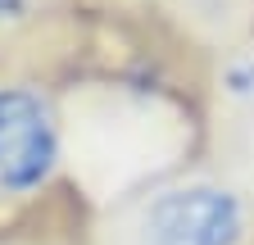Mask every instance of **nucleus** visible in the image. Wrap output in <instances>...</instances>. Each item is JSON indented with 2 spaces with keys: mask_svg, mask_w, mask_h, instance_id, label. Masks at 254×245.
<instances>
[{
  "mask_svg": "<svg viewBox=\"0 0 254 245\" xmlns=\"http://www.w3.org/2000/svg\"><path fill=\"white\" fill-rule=\"evenodd\" d=\"M27 18V0H0V32H9Z\"/></svg>",
  "mask_w": 254,
  "mask_h": 245,
  "instance_id": "nucleus-4",
  "label": "nucleus"
},
{
  "mask_svg": "<svg viewBox=\"0 0 254 245\" xmlns=\"http://www.w3.org/2000/svg\"><path fill=\"white\" fill-rule=\"evenodd\" d=\"M64 118L41 82H0V195H41L64 173Z\"/></svg>",
  "mask_w": 254,
  "mask_h": 245,
  "instance_id": "nucleus-2",
  "label": "nucleus"
},
{
  "mask_svg": "<svg viewBox=\"0 0 254 245\" xmlns=\"http://www.w3.org/2000/svg\"><path fill=\"white\" fill-rule=\"evenodd\" d=\"M86 245H254V191L236 173H164L114 195L86 223Z\"/></svg>",
  "mask_w": 254,
  "mask_h": 245,
  "instance_id": "nucleus-1",
  "label": "nucleus"
},
{
  "mask_svg": "<svg viewBox=\"0 0 254 245\" xmlns=\"http://www.w3.org/2000/svg\"><path fill=\"white\" fill-rule=\"evenodd\" d=\"M213 91H218V105L227 114V122L250 127L254 122V46H236L218 59Z\"/></svg>",
  "mask_w": 254,
  "mask_h": 245,
  "instance_id": "nucleus-3",
  "label": "nucleus"
},
{
  "mask_svg": "<svg viewBox=\"0 0 254 245\" xmlns=\"http://www.w3.org/2000/svg\"><path fill=\"white\" fill-rule=\"evenodd\" d=\"M41 245H73V241H41ZM77 245H86V236H82Z\"/></svg>",
  "mask_w": 254,
  "mask_h": 245,
  "instance_id": "nucleus-5",
  "label": "nucleus"
}]
</instances>
